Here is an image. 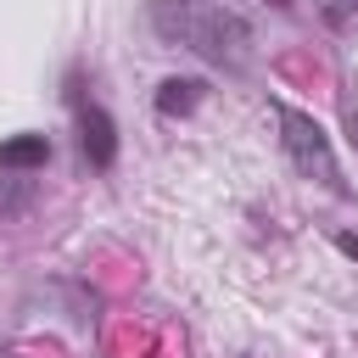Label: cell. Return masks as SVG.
Here are the masks:
<instances>
[{
  "mask_svg": "<svg viewBox=\"0 0 358 358\" xmlns=\"http://www.w3.org/2000/svg\"><path fill=\"white\" fill-rule=\"evenodd\" d=\"M330 241H336V252H341V257H352V263H358V235H352V229H336Z\"/></svg>",
  "mask_w": 358,
  "mask_h": 358,
  "instance_id": "obj_9",
  "label": "cell"
},
{
  "mask_svg": "<svg viewBox=\"0 0 358 358\" xmlns=\"http://www.w3.org/2000/svg\"><path fill=\"white\" fill-rule=\"evenodd\" d=\"M268 6H274V11H296V0H268Z\"/></svg>",
  "mask_w": 358,
  "mask_h": 358,
  "instance_id": "obj_10",
  "label": "cell"
},
{
  "mask_svg": "<svg viewBox=\"0 0 358 358\" xmlns=\"http://www.w3.org/2000/svg\"><path fill=\"white\" fill-rule=\"evenodd\" d=\"M67 112H73L78 157H84L95 173H112V162H117V123H112V112L84 90L78 73H67Z\"/></svg>",
  "mask_w": 358,
  "mask_h": 358,
  "instance_id": "obj_3",
  "label": "cell"
},
{
  "mask_svg": "<svg viewBox=\"0 0 358 358\" xmlns=\"http://www.w3.org/2000/svg\"><path fill=\"white\" fill-rule=\"evenodd\" d=\"M50 157H56L50 134H11V140H0V168H6V173H34V168H45Z\"/></svg>",
  "mask_w": 358,
  "mask_h": 358,
  "instance_id": "obj_5",
  "label": "cell"
},
{
  "mask_svg": "<svg viewBox=\"0 0 358 358\" xmlns=\"http://www.w3.org/2000/svg\"><path fill=\"white\" fill-rule=\"evenodd\" d=\"M145 28L207 67L241 73L252 62V22L224 0H145Z\"/></svg>",
  "mask_w": 358,
  "mask_h": 358,
  "instance_id": "obj_1",
  "label": "cell"
},
{
  "mask_svg": "<svg viewBox=\"0 0 358 358\" xmlns=\"http://www.w3.org/2000/svg\"><path fill=\"white\" fill-rule=\"evenodd\" d=\"M34 207V185L22 179V185H0V218H22Z\"/></svg>",
  "mask_w": 358,
  "mask_h": 358,
  "instance_id": "obj_7",
  "label": "cell"
},
{
  "mask_svg": "<svg viewBox=\"0 0 358 358\" xmlns=\"http://www.w3.org/2000/svg\"><path fill=\"white\" fill-rule=\"evenodd\" d=\"M268 112H274V123H280V151H285V162L302 173V179H313V185H324L330 196H352V185H347V173H341V162H336V145H330V134L319 129V117L313 112H302V106H291V101H268Z\"/></svg>",
  "mask_w": 358,
  "mask_h": 358,
  "instance_id": "obj_2",
  "label": "cell"
},
{
  "mask_svg": "<svg viewBox=\"0 0 358 358\" xmlns=\"http://www.w3.org/2000/svg\"><path fill=\"white\" fill-rule=\"evenodd\" d=\"M352 11H358V0H324V22H330V28H347Z\"/></svg>",
  "mask_w": 358,
  "mask_h": 358,
  "instance_id": "obj_8",
  "label": "cell"
},
{
  "mask_svg": "<svg viewBox=\"0 0 358 358\" xmlns=\"http://www.w3.org/2000/svg\"><path fill=\"white\" fill-rule=\"evenodd\" d=\"M201 95H207L201 78H162L157 95H151V112H157L162 123H173V117H190V112L201 106Z\"/></svg>",
  "mask_w": 358,
  "mask_h": 358,
  "instance_id": "obj_4",
  "label": "cell"
},
{
  "mask_svg": "<svg viewBox=\"0 0 358 358\" xmlns=\"http://www.w3.org/2000/svg\"><path fill=\"white\" fill-rule=\"evenodd\" d=\"M336 101H341V129H347V145L358 151V78H352V73H341Z\"/></svg>",
  "mask_w": 358,
  "mask_h": 358,
  "instance_id": "obj_6",
  "label": "cell"
}]
</instances>
